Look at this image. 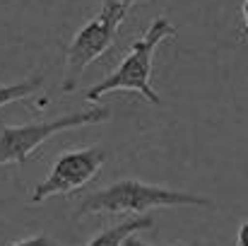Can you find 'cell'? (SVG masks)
I'll return each mask as SVG.
<instances>
[{
	"instance_id": "cell-1",
	"label": "cell",
	"mask_w": 248,
	"mask_h": 246,
	"mask_svg": "<svg viewBox=\"0 0 248 246\" xmlns=\"http://www.w3.org/2000/svg\"><path fill=\"white\" fill-rule=\"evenodd\" d=\"M176 36V27L171 24L169 17H157L150 22V27L145 29V34L133 41L130 51L125 53V58L96 84H92L84 92V99L89 104L101 101V97L106 94H116V92H135L142 99H147L150 104H159V94L152 89V66H155V53L157 49L164 44L166 39Z\"/></svg>"
},
{
	"instance_id": "cell-2",
	"label": "cell",
	"mask_w": 248,
	"mask_h": 246,
	"mask_svg": "<svg viewBox=\"0 0 248 246\" xmlns=\"http://www.w3.org/2000/svg\"><path fill=\"white\" fill-rule=\"evenodd\" d=\"M212 200L190 191L145 183L138 179H121L106 188L87 196L80 203V215H135L142 217L155 208H210Z\"/></svg>"
},
{
	"instance_id": "cell-3",
	"label": "cell",
	"mask_w": 248,
	"mask_h": 246,
	"mask_svg": "<svg viewBox=\"0 0 248 246\" xmlns=\"http://www.w3.org/2000/svg\"><path fill=\"white\" fill-rule=\"evenodd\" d=\"M108 116H111V109L99 104L94 109L63 114L58 118L31 121V123H22V126H0V166L24 164L53 135L84 128V126H96L101 121H108Z\"/></svg>"
},
{
	"instance_id": "cell-4",
	"label": "cell",
	"mask_w": 248,
	"mask_h": 246,
	"mask_svg": "<svg viewBox=\"0 0 248 246\" xmlns=\"http://www.w3.org/2000/svg\"><path fill=\"white\" fill-rule=\"evenodd\" d=\"M138 2L142 0H104L99 12L75 32L65 51V66L73 75L82 73L87 66L99 61L116 44L125 17Z\"/></svg>"
},
{
	"instance_id": "cell-5",
	"label": "cell",
	"mask_w": 248,
	"mask_h": 246,
	"mask_svg": "<svg viewBox=\"0 0 248 246\" xmlns=\"http://www.w3.org/2000/svg\"><path fill=\"white\" fill-rule=\"evenodd\" d=\"M106 150L99 145L63 152L48 171L44 181H39L31 191V203H41L53 196H68L78 188L87 186L106 162Z\"/></svg>"
},
{
	"instance_id": "cell-6",
	"label": "cell",
	"mask_w": 248,
	"mask_h": 246,
	"mask_svg": "<svg viewBox=\"0 0 248 246\" xmlns=\"http://www.w3.org/2000/svg\"><path fill=\"white\" fill-rule=\"evenodd\" d=\"M155 225V220L150 215H142V217H130V220H123L121 225H113L108 230H104L101 234H96L87 246H125V242L130 237H135L138 232L142 230H150Z\"/></svg>"
},
{
	"instance_id": "cell-7",
	"label": "cell",
	"mask_w": 248,
	"mask_h": 246,
	"mask_svg": "<svg viewBox=\"0 0 248 246\" xmlns=\"http://www.w3.org/2000/svg\"><path fill=\"white\" fill-rule=\"evenodd\" d=\"M41 87H44V78H29V80L15 82V84H0V109L12 104V101H19V99L36 94Z\"/></svg>"
},
{
	"instance_id": "cell-8",
	"label": "cell",
	"mask_w": 248,
	"mask_h": 246,
	"mask_svg": "<svg viewBox=\"0 0 248 246\" xmlns=\"http://www.w3.org/2000/svg\"><path fill=\"white\" fill-rule=\"evenodd\" d=\"M12 246H56V242L51 237H44V234H36V237H27V239H19Z\"/></svg>"
},
{
	"instance_id": "cell-9",
	"label": "cell",
	"mask_w": 248,
	"mask_h": 246,
	"mask_svg": "<svg viewBox=\"0 0 248 246\" xmlns=\"http://www.w3.org/2000/svg\"><path fill=\"white\" fill-rule=\"evenodd\" d=\"M236 246H248V220L239 227V234H236Z\"/></svg>"
},
{
	"instance_id": "cell-10",
	"label": "cell",
	"mask_w": 248,
	"mask_h": 246,
	"mask_svg": "<svg viewBox=\"0 0 248 246\" xmlns=\"http://www.w3.org/2000/svg\"><path fill=\"white\" fill-rule=\"evenodd\" d=\"M125 246H147V244L140 242V237H130V239L125 242ZM181 246H193V244H181Z\"/></svg>"
},
{
	"instance_id": "cell-11",
	"label": "cell",
	"mask_w": 248,
	"mask_h": 246,
	"mask_svg": "<svg viewBox=\"0 0 248 246\" xmlns=\"http://www.w3.org/2000/svg\"><path fill=\"white\" fill-rule=\"evenodd\" d=\"M241 12H244V24H246V29H248V0H244V7H241Z\"/></svg>"
}]
</instances>
